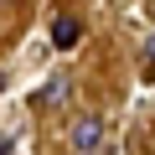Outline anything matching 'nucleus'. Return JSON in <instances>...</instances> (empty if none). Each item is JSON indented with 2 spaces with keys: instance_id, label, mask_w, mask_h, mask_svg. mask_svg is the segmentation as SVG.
I'll use <instances>...</instances> for the list:
<instances>
[{
  "instance_id": "2",
  "label": "nucleus",
  "mask_w": 155,
  "mask_h": 155,
  "mask_svg": "<svg viewBox=\"0 0 155 155\" xmlns=\"http://www.w3.org/2000/svg\"><path fill=\"white\" fill-rule=\"evenodd\" d=\"M78 36H83V21H78V16H57L52 21V41L57 47H72Z\"/></svg>"
},
{
  "instance_id": "1",
  "label": "nucleus",
  "mask_w": 155,
  "mask_h": 155,
  "mask_svg": "<svg viewBox=\"0 0 155 155\" xmlns=\"http://www.w3.org/2000/svg\"><path fill=\"white\" fill-rule=\"evenodd\" d=\"M98 145H104V124H98V119H78V124H72V150L93 155Z\"/></svg>"
},
{
  "instance_id": "3",
  "label": "nucleus",
  "mask_w": 155,
  "mask_h": 155,
  "mask_svg": "<svg viewBox=\"0 0 155 155\" xmlns=\"http://www.w3.org/2000/svg\"><path fill=\"white\" fill-rule=\"evenodd\" d=\"M140 72H145V83H155V36L145 41V57H140Z\"/></svg>"
},
{
  "instance_id": "5",
  "label": "nucleus",
  "mask_w": 155,
  "mask_h": 155,
  "mask_svg": "<svg viewBox=\"0 0 155 155\" xmlns=\"http://www.w3.org/2000/svg\"><path fill=\"white\" fill-rule=\"evenodd\" d=\"M0 155H11V140H5V134H0Z\"/></svg>"
},
{
  "instance_id": "4",
  "label": "nucleus",
  "mask_w": 155,
  "mask_h": 155,
  "mask_svg": "<svg viewBox=\"0 0 155 155\" xmlns=\"http://www.w3.org/2000/svg\"><path fill=\"white\" fill-rule=\"evenodd\" d=\"M62 93H67V83H47V88H41V93H36V104H41V109H47V104H57V98H62Z\"/></svg>"
}]
</instances>
